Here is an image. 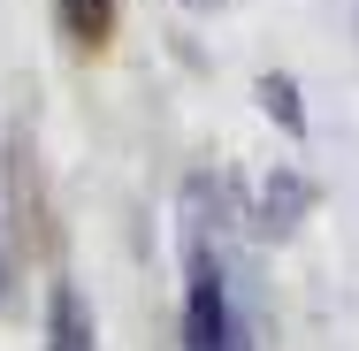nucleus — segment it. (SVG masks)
I'll return each instance as SVG.
<instances>
[{
	"label": "nucleus",
	"mask_w": 359,
	"mask_h": 351,
	"mask_svg": "<svg viewBox=\"0 0 359 351\" xmlns=\"http://www.w3.org/2000/svg\"><path fill=\"white\" fill-rule=\"evenodd\" d=\"M184 8H215V0H184Z\"/></svg>",
	"instance_id": "obj_6"
},
{
	"label": "nucleus",
	"mask_w": 359,
	"mask_h": 351,
	"mask_svg": "<svg viewBox=\"0 0 359 351\" xmlns=\"http://www.w3.org/2000/svg\"><path fill=\"white\" fill-rule=\"evenodd\" d=\"M0 282H8V268H0Z\"/></svg>",
	"instance_id": "obj_7"
},
{
	"label": "nucleus",
	"mask_w": 359,
	"mask_h": 351,
	"mask_svg": "<svg viewBox=\"0 0 359 351\" xmlns=\"http://www.w3.org/2000/svg\"><path fill=\"white\" fill-rule=\"evenodd\" d=\"M306 207H313V184H306L298 168H283V176L260 184V229H268V237L298 229V214H306Z\"/></svg>",
	"instance_id": "obj_2"
},
{
	"label": "nucleus",
	"mask_w": 359,
	"mask_h": 351,
	"mask_svg": "<svg viewBox=\"0 0 359 351\" xmlns=\"http://www.w3.org/2000/svg\"><path fill=\"white\" fill-rule=\"evenodd\" d=\"M215 184H191L184 199V351H252L245 336V313H237V290H229V252L215 245Z\"/></svg>",
	"instance_id": "obj_1"
},
{
	"label": "nucleus",
	"mask_w": 359,
	"mask_h": 351,
	"mask_svg": "<svg viewBox=\"0 0 359 351\" xmlns=\"http://www.w3.org/2000/svg\"><path fill=\"white\" fill-rule=\"evenodd\" d=\"M260 107H268V115L283 123L290 138L306 130V107H298V84H290V76H260Z\"/></svg>",
	"instance_id": "obj_5"
},
{
	"label": "nucleus",
	"mask_w": 359,
	"mask_h": 351,
	"mask_svg": "<svg viewBox=\"0 0 359 351\" xmlns=\"http://www.w3.org/2000/svg\"><path fill=\"white\" fill-rule=\"evenodd\" d=\"M54 351H92V321L76 290H54Z\"/></svg>",
	"instance_id": "obj_4"
},
{
	"label": "nucleus",
	"mask_w": 359,
	"mask_h": 351,
	"mask_svg": "<svg viewBox=\"0 0 359 351\" xmlns=\"http://www.w3.org/2000/svg\"><path fill=\"white\" fill-rule=\"evenodd\" d=\"M62 8V23H69L76 46H107V31H115V0H54Z\"/></svg>",
	"instance_id": "obj_3"
}]
</instances>
